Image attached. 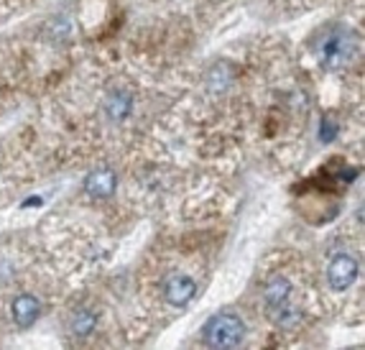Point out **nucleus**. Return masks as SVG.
Returning a JSON list of instances; mask_svg holds the SVG:
<instances>
[{"label": "nucleus", "mask_w": 365, "mask_h": 350, "mask_svg": "<svg viewBox=\"0 0 365 350\" xmlns=\"http://www.w3.org/2000/svg\"><path fill=\"white\" fill-rule=\"evenodd\" d=\"M195 294H197V284L192 282V279L174 277V279H169V284H166L164 299L169 302L171 307H187Z\"/></svg>", "instance_id": "nucleus-5"}, {"label": "nucleus", "mask_w": 365, "mask_h": 350, "mask_svg": "<svg viewBox=\"0 0 365 350\" xmlns=\"http://www.w3.org/2000/svg\"><path fill=\"white\" fill-rule=\"evenodd\" d=\"M289 294H292V287H289L287 279H274V282L266 287V304L268 309L274 312L276 319L284 317V312L289 309Z\"/></svg>", "instance_id": "nucleus-6"}, {"label": "nucleus", "mask_w": 365, "mask_h": 350, "mask_svg": "<svg viewBox=\"0 0 365 350\" xmlns=\"http://www.w3.org/2000/svg\"><path fill=\"white\" fill-rule=\"evenodd\" d=\"M312 51L324 69H340L350 64V59L355 56L358 38L345 26H329V29H322V34L314 38Z\"/></svg>", "instance_id": "nucleus-1"}, {"label": "nucleus", "mask_w": 365, "mask_h": 350, "mask_svg": "<svg viewBox=\"0 0 365 350\" xmlns=\"http://www.w3.org/2000/svg\"><path fill=\"white\" fill-rule=\"evenodd\" d=\"M245 338V325L243 319L232 312H220L215 314L207 322V330H205V340H207L212 348H235Z\"/></svg>", "instance_id": "nucleus-2"}, {"label": "nucleus", "mask_w": 365, "mask_h": 350, "mask_svg": "<svg viewBox=\"0 0 365 350\" xmlns=\"http://www.w3.org/2000/svg\"><path fill=\"white\" fill-rule=\"evenodd\" d=\"M41 314V304H38L36 297L31 294H21L13 299V319L19 327H31Z\"/></svg>", "instance_id": "nucleus-7"}, {"label": "nucleus", "mask_w": 365, "mask_h": 350, "mask_svg": "<svg viewBox=\"0 0 365 350\" xmlns=\"http://www.w3.org/2000/svg\"><path fill=\"white\" fill-rule=\"evenodd\" d=\"M319 135H322V141L332 143L337 138V125L332 123V120H324L322 123V130H319Z\"/></svg>", "instance_id": "nucleus-9"}, {"label": "nucleus", "mask_w": 365, "mask_h": 350, "mask_svg": "<svg viewBox=\"0 0 365 350\" xmlns=\"http://www.w3.org/2000/svg\"><path fill=\"white\" fill-rule=\"evenodd\" d=\"M115 190H118V177L108 166H100V169L87 174L85 195L92 197V200H105V197H110Z\"/></svg>", "instance_id": "nucleus-4"}, {"label": "nucleus", "mask_w": 365, "mask_h": 350, "mask_svg": "<svg viewBox=\"0 0 365 350\" xmlns=\"http://www.w3.org/2000/svg\"><path fill=\"white\" fill-rule=\"evenodd\" d=\"M95 325H98V317H95V312H90V309H77V312L72 314V322H69L72 332L79 335V338L90 335V332L95 330Z\"/></svg>", "instance_id": "nucleus-8"}, {"label": "nucleus", "mask_w": 365, "mask_h": 350, "mask_svg": "<svg viewBox=\"0 0 365 350\" xmlns=\"http://www.w3.org/2000/svg\"><path fill=\"white\" fill-rule=\"evenodd\" d=\"M358 258L350 256V253H337L332 261H329V269H327V282L329 287L335 289V292H345L355 284L358 279Z\"/></svg>", "instance_id": "nucleus-3"}]
</instances>
